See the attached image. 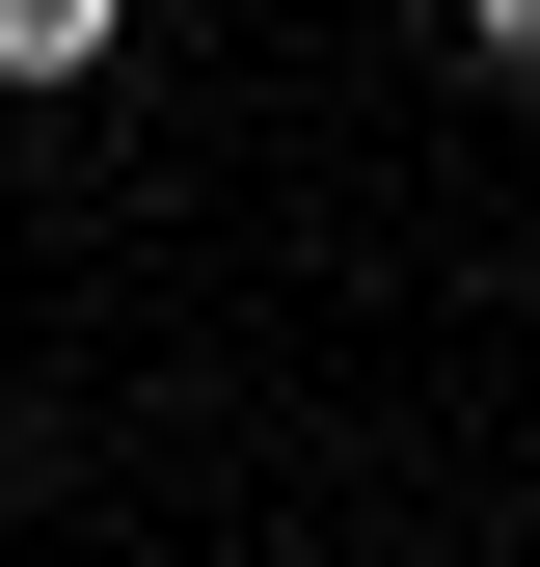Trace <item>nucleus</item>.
I'll return each instance as SVG.
<instances>
[{
  "label": "nucleus",
  "instance_id": "obj_2",
  "mask_svg": "<svg viewBox=\"0 0 540 567\" xmlns=\"http://www.w3.org/2000/svg\"><path fill=\"white\" fill-rule=\"evenodd\" d=\"M459 54H487V82H540V0H459Z\"/></svg>",
  "mask_w": 540,
  "mask_h": 567
},
{
  "label": "nucleus",
  "instance_id": "obj_1",
  "mask_svg": "<svg viewBox=\"0 0 540 567\" xmlns=\"http://www.w3.org/2000/svg\"><path fill=\"white\" fill-rule=\"evenodd\" d=\"M108 28H135V0H0V82H28V109H54V82H108Z\"/></svg>",
  "mask_w": 540,
  "mask_h": 567
}]
</instances>
